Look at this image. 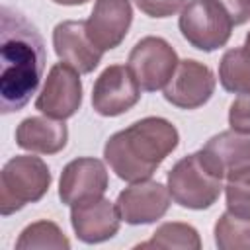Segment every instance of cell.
<instances>
[{
  "label": "cell",
  "instance_id": "1",
  "mask_svg": "<svg viewBox=\"0 0 250 250\" xmlns=\"http://www.w3.org/2000/svg\"><path fill=\"white\" fill-rule=\"evenodd\" d=\"M45 43L39 29L18 10H0V111H20L37 92L45 70Z\"/></svg>",
  "mask_w": 250,
  "mask_h": 250
},
{
  "label": "cell",
  "instance_id": "2",
  "mask_svg": "<svg viewBox=\"0 0 250 250\" xmlns=\"http://www.w3.org/2000/svg\"><path fill=\"white\" fill-rule=\"evenodd\" d=\"M178 145L176 125L166 117L148 115L113 133L104 145V160L119 180L133 184L148 180Z\"/></svg>",
  "mask_w": 250,
  "mask_h": 250
},
{
  "label": "cell",
  "instance_id": "3",
  "mask_svg": "<svg viewBox=\"0 0 250 250\" xmlns=\"http://www.w3.org/2000/svg\"><path fill=\"white\" fill-rule=\"evenodd\" d=\"M166 186L174 203L193 211L209 209L225 189L223 176L215 170L201 148L180 158L170 168Z\"/></svg>",
  "mask_w": 250,
  "mask_h": 250
},
{
  "label": "cell",
  "instance_id": "4",
  "mask_svg": "<svg viewBox=\"0 0 250 250\" xmlns=\"http://www.w3.org/2000/svg\"><path fill=\"white\" fill-rule=\"evenodd\" d=\"M53 182L47 162L33 154L12 156L0 172V215L8 217L45 197Z\"/></svg>",
  "mask_w": 250,
  "mask_h": 250
},
{
  "label": "cell",
  "instance_id": "5",
  "mask_svg": "<svg viewBox=\"0 0 250 250\" xmlns=\"http://www.w3.org/2000/svg\"><path fill=\"white\" fill-rule=\"evenodd\" d=\"M178 27L193 49L213 53L229 43L234 25L217 0H189L180 12Z\"/></svg>",
  "mask_w": 250,
  "mask_h": 250
},
{
  "label": "cell",
  "instance_id": "6",
  "mask_svg": "<svg viewBox=\"0 0 250 250\" xmlns=\"http://www.w3.org/2000/svg\"><path fill=\"white\" fill-rule=\"evenodd\" d=\"M178 62L180 59L176 49L164 37L156 35H146L137 41L127 59L129 70L145 92L164 90Z\"/></svg>",
  "mask_w": 250,
  "mask_h": 250
},
{
  "label": "cell",
  "instance_id": "7",
  "mask_svg": "<svg viewBox=\"0 0 250 250\" xmlns=\"http://www.w3.org/2000/svg\"><path fill=\"white\" fill-rule=\"evenodd\" d=\"M82 105V80L80 72L66 62H57L49 68L45 84L35 100V109L51 119L64 121Z\"/></svg>",
  "mask_w": 250,
  "mask_h": 250
},
{
  "label": "cell",
  "instance_id": "8",
  "mask_svg": "<svg viewBox=\"0 0 250 250\" xmlns=\"http://www.w3.org/2000/svg\"><path fill=\"white\" fill-rule=\"evenodd\" d=\"M215 86L217 78L207 64L195 59H184L164 86L162 96L178 109H197L211 100Z\"/></svg>",
  "mask_w": 250,
  "mask_h": 250
},
{
  "label": "cell",
  "instance_id": "9",
  "mask_svg": "<svg viewBox=\"0 0 250 250\" xmlns=\"http://www.w3.org/2000/svg\"><path fill=\"white\" fill-rule=\"evenodd\" d=\"M141 100V86L127 64H109L96 78L92 88V107L102 117L127 113Z\"/></svg>",
  "mask_w": 250,
  "mask_h": 250
},
{
  "label": "cell",
  "instance_id": "10",
  "mask_svg": "<svg viewBox=\"0 0 250 250\" xmlns=\"http://www.w3.org/2000/svg\"><path fill=\"white\" fill-rule=\"evenodd\" d=\"M172 203L168 186L154 180H141L129 184L117 195V209L127 225H152L160 221Z\"/></svg>",
  "mask_w": 250,
  "mask_h": 250
},
{
  "label": "cell",
  "instance_id": "11",
  "mask_svg": "<svg viewBox=\"0 0 250 250\" xmlns=\"http://www.w3.org/2000/svg\"><path fill=\"white\" fill-rule=\"evenodd\" d=\"M109 176L107 168L100 158L80 156L70 160L59 180V197L64 205L72 207L80 201L102 197L107 191Z\"/></svg>",
  "mask_w": 250,
  "mask_h": 250
},
{
  "label": "cell",
  "instance_id": "12",
  "mask_svg": "<svg viewBox=\"0 0 250 250\" xmlns=\"http://www.w3.org/2000/svg\"><path fill=\"white\" fill-rule=\"evenodd\" d=\"M121 215L113 201L102 197L86 199L70 207V225L84 244H100L113 238L121 227Z\"/></svg>",
  "mask_w": 250,
  "mask_h": 250
},
{
  "label": "cell",
  "instance_id": "13",
  "mask_svg": "<svg viewBox=\"0 0 250 250\" xmlns=\"http://www.w3.org/2000/svg\"><path fill=\"white\" fill-rule=\"evenodd\" d=\"M133 23L131 0H96L90 18L86 20V33L90 41L102 51H111L123 43Z\"/></svg>",
  "mask_w": 250,
  "mask_h": 250
},
{
  "label": "cell",
  "instance_id": "14",
  "mask_svg": "<svg viewBox=\"0 0 250 250\" xmlns=\"http://www.w3.org/2000/svg\"><path fill=\"white\" fill-rule=\"evenodd\" d=\"M53 49L59 61L70 64L80 74H90L102 62V51L90 41L86 21L64 20L53 29Z\"/></svg>",
  "mask_w": 250,
  "mask_h": 250
},
{
  "label": "cell",
  "instance_id": "15",
  "mask_svg": "<svg viewBox=\"0 0 250 250\" xmlns=\"http://www.w3.org/2000/svg\"><path fill=\"white\" fill-rule=\"evenodd\" d=\"M68 143V127L64 121L47 115H33L16 127V145L35 154H57Z\"/></svg>",
  "mask_w": 250,
  "mask_h": 250
},
{
  "label": "cell",
  "instance_id": "16",
  "mask_svg": "<svg viewBox=\"0 0 250 250\" xmlns=\"http://www.w3.org/2000/svg\"><path fill=\"white\" fill-rule=\"evenodd\" d=\"M201 150L223 178L238 168L250 166V135L232 129L213 135Z\"/></svg>",
  "mask_w": 250,
  "mask_h": 250
},
{
  "label": "cell",
  "instance_id": "17",
  "mask_svg": "<svg viewBox=\"0 0 250 250\" xmlns=\"http://www.w3.org/2000/svg\"><path fill=\"white\" fill-rule=\"evenodd\" d=\"M219 82L230 94H250V49L232 47L219 62Z\"/></svg>",
  "mask_w": 250,
  "mask_h": 250
},
{
  "label": "cell",
  "instance_id": "18",
  "mask_svg": "<svg viewBox=\"0 0 250 250\" xmlns=\"http://www.w3.org/2000/svg\"><path fill=\"white\" fill-rule=\"evenodd\" d=\"M135 248H182V250H199L201 236L197 229L189 223L168 221L156 227L150 240L137 244Z\"/></svg>",
  "mask_w": 250,
  "mask_h": 250
},
{
  "label": "cell",
  "instance_id": "19",
  "mask_svg": "<svg viewBox=\"0 0 250 250\" xmlns=\"http://www.w3.org/2000/svg\"><path fill=\"white\" fill-rule=\"evenodd\" d=\"M18 250H35V248H51V250H70V240L62 232V229L53 221H35L27 225L18 240Z\"/></svg>",
  "mask_w": 250,
  "mask_h": 250
},
{
  "label": "cell",
  "instance_id": "20",
  "mask_svg": "<svg viewBox=\"0 0 250 250\" xmlns=\"http://www.w3.org/2000/svg\"><path fill=\"white\" fill-rule=\"evenodd\" d=\"M213 236L219 250H250V221L225 211L213 227Z\"/></svg>",
  "mask_w": 250,
  "mask_h": 250
},
{
  "label": "cell",
  "instance_id": "21",
  "mask_svg": "<svg viewBox=\"0 0 250 250\" xmlns=\"http://www.w3.org/2000/svg\"><path fill=\"white\" fill-rule=\"evenodd\" d=\"M225 201L227 211L250 221V166L238 168L227 176Z\"/></svg>",
  "mask_w": 250,
  "mask_h": 250
},
{
  "label": "cell",
  "instance_id": "22",
  "mask_svg": "<svg viewBox=\"0 0 250 250\" xmlns=\"http://www.w3.org/2000/svg\"><path fill=\"white\" fill-rule=\"evenodd\" d=\"M135 4L145 16L164 20V18H170L182 12L188 0H135Z\"/></svg>",
  "mask_w": 250,
  "mask_h": 250
},
{
  "label": "cell",
  "instance_id": "23",
  "mask_svg": "<svg viewBox=\"0 0 250 250\" xmlns=\"http://www.w3.org/2000/svg\"><path fill=\"white\" fill-rule=\"evenodd\" d=\"M229 125L232 131L250 135V94H242L230 104Z\"/></svg>",
  "mask_w": 250,
  "mask_h": 250
},
{
  "label": "cell",
  "instance_id": "24",
  "mask_svg": "<svg viewBox=\"0 0 250 250\" xmlns=\"http://www.w3.org/2000/svg\"><path fill=\"white\" fill-rule=\"evenodd\" d=\"M217 2L232 20V25H242L250 21V0H217Z\"/></svg>",
  "mask_w": 250,
  "mask_h": 250
},
{
  "label": "cell",
  "instance_id": "25",
  "mask_svg": "<svg viewBox=\"0 0 250 250\" xmlns=\"http://www.w3.org/2000/svg\"><path fill=\"white\" fill-rule=\"evenodd\" d=\"M53 2L59 4V6H84L90 0H53Z\"/></svg>",
  "mask_w": 250,
  "mask_h": 250
},
{
  "label": "cell",
  "instance_id": "26",
  "mask_svg": "<svg viewBox=\"0 0 250 250\" xmlns=\"http://www.w3.org/2000/svg\"><path fill=\"white\" fill-rule=\"evenodd\" d=\"M244 47H248V49H250V31L246 33V39H244Z\"/></svg>",
  "mask_w": 250,
  "mask_h": 250
}]
</instances>
